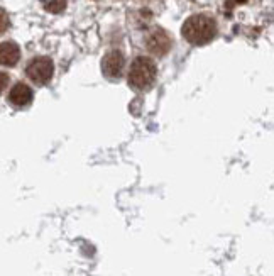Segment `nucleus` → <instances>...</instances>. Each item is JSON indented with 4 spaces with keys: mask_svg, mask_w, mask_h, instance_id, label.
Wrapping results in <instances>:
<instances>
[{
    "mask_svg": "<svg viewBox=\"0 0 274 276\" xmlns=\"http://www.w3.org/2000/svg\"><path fill=\"white\" fill-rule=\"evenodd\" d=\"M124 65H125L124 54L120 51H110L102 59V71L107 78H120Z\"/></svg>",
    "mask_w": 274,
    "mask_h": 276,
    "instance_id": "nucleus-5",
    "label": "nucleus"
},
{
    "mask_svg": "<svg viewBox=\"0 0 274 276\" xmlns=\"http://www.w3.org/2000/svg\"><path fill=\"white\" fill-rule=\"evenodd\" d=\"M146 44H147V49H149L154 56H164V54L171 49L173 41L166 31L157 27V29H154L149 36H147Z\"/></svg>",
    "mask_w": 274,
    "mask_h": 276,
    "instance_id": "nucleus-4",
    "label": "nucleus"
},
{
    "mask_svg": "<svg viewBox=\"0 0 274 276\" xmlns=\"http://www.w3.org/2000/svg\"><path fill=\"white\" fill-rule=\"evenodd\" d=\"M156 63L151 58L139 56L135 58L129 70V85L137 88V90H144L151 87L156 78Z\"/></svg>",
    "mask_w": 274,
    "mask_h": 276,
    "instance_id": "nucleus-2",
    "label": "nucleus"
},
{
    "mask_svg": "<svg viewBox=\"0 0 274 276\" xmlns=\"http://www.w3.org/2000/svg\"><path fill=\"white\" fill-rule=\"evenodd\" d=\"M32 100V90L26 83H15L9 92V102L14 107H26Z\"/></svg>",
    "mask_w": 274,
    "mask_h": 276,
    "instance_id": "nucleus-6",
    "label": "nucleus"
},
{
    "mask_svg": "<svg viewBox=\"0 0 274 276\" xmlns=\"http://www.w3.org/2000/svg\"><path fill=\"white\" fill-rule=\"evenodd\" d=\"M20 58V49L15 43H2L0 46V63L4 66H14L17 65Z\"/></svg>",
    "mask_w": 274,
    "mask_h": 276,
    "instance_id": "nucleus-7",
    "label": "nucleus"
},
{
    "mask_svg": "<svg viewBox=\"0 0 274 276\" xmlns=\"http://www.w3.org/2000/svg\"><path fill=\"white\" fill-rule=\"evenodd\" d=\"M5 24H7V15H5V10H2V32L5 31Z\"/></svg>",
    "mask_w": 274,
    "mask_h": 276,
    "instance_id": "nucleus-9",
    "label": "nucleus"
},
{
    "mask_svg": "<svg viewBox=\"0 0 274 276\" xmlns=\"http://www.w3.org/2000/svg\"><path fill=\"white\" fill-rule=\"evenodd\" d=\"M53 71H54V65L51 61V58L39 56V58H34L29 65H27L26 75L29 76V80H32L34 83L44 85L51 80Z\"/></svg>",
    "mask_w": 274,
    "mask_h": 276,
    "instance_id": "nucleus-3",
    "label": "nucleus"
},
{
    "mask_svg": "<svg viewBox=\"0 0 274 276\" xmlns=\"http://www.w3.org/2000/svg\"><path fill=\"white\" fill-rule=\"evenodd\" d=\"M181 34L188 43L191 44H207L210 43L217 34V22L210 15L205 14H196L191 15L185 20L181 27Z\"/></svg>",
    "mask_w": 274,
    "mask_h": 276,
    "instance_id": "nucleus-1",
    "label": "nucleus"
},
{
    "mask_svg": "<svg viewBox=\"0 0 274 276\" xmlns=\"http://www.w3.org/2000/svg\"><path fill=\"white\" fill-rule=\"evenodd\" d=\"M5 81H7V75L2 73V88H5Z\"/></svg>",
    "mask_w": 274,
    "mask_h": 276,
    "instance_id": "nucleus-10",
    "label": "nucleus"
},
{
    "mask_svg": "<svg viewBox=\"0 0 274 276\" xmlns=\"http://www.w3.org/2000/svg\"><path fill=\"white\" fill-rule=\"evenodd\" d=\"M237 2H239V4H244V2H247V0H237Z\"/></svg>",
    "mask_w": 274,
    "mask_h": 276,
    "instance_id": "nucleus-11",
    "label": "nucleus"
},
{
    "mask_svg": "<svg viewBox=\"0 0 274 276\" xmlns=\"http://www.w3.org/2000/svg\"><path fill=\"white\" fill-rule=\"evenodd\" d=\"M64 5H66V0H53L51 4H48V10L49 12H61L64 9Z\"/></svg>",
    "mask_w": 274,
    "mask_h": 276,
    "instance_id": "nucleus-8",
    "label": "nucleus"
}]
</instances>
